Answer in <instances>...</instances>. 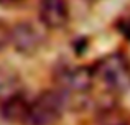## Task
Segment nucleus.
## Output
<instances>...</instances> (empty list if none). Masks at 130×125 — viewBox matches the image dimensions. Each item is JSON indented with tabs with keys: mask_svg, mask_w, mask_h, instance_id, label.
Masks as SVG:
<instances>
[{
	"mask_svg": "<svg viewBox=\"0 0 130 125\" xmlns=\"http://www.w3.org/2000/svg\"><path fill=\"white\" fill-rule=\"evenodd\" d=\"M54 87L68 97L69 109H84L91 102V92L95 84L92 66L59 63L53 71Z\"/></svg>",
	"mask_w": 130,
	"mask_h": 125,
	"instance_id": "obj_1",
	"label": "nucleus"
},
{
	"mask_svg": "<svg viewBox=\"0 0 130 125\" xmlns=\"http://www.w3.org/2000/svg\"><path fill=\"white\" fill-rule=\"evenodd\" d=\"M95 82L109 96H120L130 89V59L122 51L102 56L92 64Z\"/></svg>",
	"mask_w": 130,
	"mask_h": 125,
	"instance_id": "obj_2",
	"label": "nucleus"
},
{
	"mask_svg": "<svg viewBox=\"0 0 130 125\" xmlns=\"http://www.w3.org/2000/svg\"><path fill=\"white\" fill-rule=\"evenodd\" d=\"M66 110H69L68 97L58 87L44 89L30 100L23 125H56Z\"/></svg>",
	"mask_w": 130,
	"mask_h": 125,
	"instance_id": "obj_3",
	"label": "nucleus"
},
{
	"mask_svg": "<svg viewBox=\"0 0 130 125\" xmlns=\"http://www.w3.org/2000/svg\"><path fill=\"white\" fill-rule=\"evenodd\" d=\"M10 45L17 53L23 56H33L43 48L46 36L35 23L31 22H17L10 28Z\"/></svg>",
	"mask_w": 130,
	"mask_h": 125,
	"instance_id": "obj_4",
	"label": "nucleus"
},
{
	"mask_svg": "<svg viewBox=\"0 0 130 125\" xmlns=\"http://www.w3.org/2000/svg\"><path fill=\"white\" fill-rule=\"evenodd\" d=\"M40 23L48 30H61L69 22L68 0H40L38 3Z\"/></svg>",
	"mask_w": 130,
	"mask_h": 125,
	"instance_id": "obj_5",
	"label": "nucleus"
},
{
	"mask_svg": "<svg viewBox=\"0 0 130 125\" xmlns=\"http://www.w3.org/2000/svg\"><path fill=\"white\" fill-rule=\"evenodd\" d=\"M30 100L31 99L26 97L25 91L18 92L17 96L0 104V117L8 123H23L26 119V114H28Z\"/></svg>",
	"mask_w": 130,
	"mask_h": 125,
	"instance_id": "obj_6",
	"label": "nucleus"
},
{
	"mask_svg": "<svg viewBox=\"0 0 130 125\" xmlns=\"http://www.w3.org/2000/svg\"><path fill=\"white\" fill-rule=\"evenodd\" d=\"M23 82L20 74L8 64L0 63V104L5 102L7 99L17 96L18 92H22Z\"/></svg>",
	"mask_w": 130,
	"mask_h": 125,
	"instance_id": "obj_7",
	"label": "nucleus"
},
{
	"mask_svg": "<svg viewBox=\"0 0 130 125\" xmlns=\"http://www.w3.org/2000/svg\"><path fill=\"white\" fill-rule=\"evenodd\" d=\"M95 125H130V112L117 102L105 104L95 110Z\"/></svg>",
	"mask_w": 130,
	"mask_h": 125,
	"instance_id": "obj_8",
	"label": "nucleus"
},
{
	"mask_svg": "<svg viewBox=\"0 0 130 125\" xmlns=\"http://www.w3.org/2000/svg\"><path fill=\"white\" fill-rule=\"evenodd\" d=\"M10 28L12 26H8L7 23H3V22H0V51L2 49H5L7 46L10 45Z\"/></svg>",
	"mask_w": 130,
	"mask_h": 125,
	"instance_id": "obj_9",
	"label": "nucleus"
},
{
	"mask_svg": "<svg viewBox=\"0 0 130 125\" xmlns=\"http://www.w3.org/2000/svg\"><path fill=\"white\" fill-rule=\"evenodd\" d=\"M115 25H117V28H119V33H122L127 40H130V16H122V18H119Z\"/></svg>",
	"mask_w": 130,
	"mask_h": 125,
	"instance_id": "obj_10",
	"label": "nucleus"
},
{
	"mask_svg": "<svg viewBox=\"0 0 130 125\" xmlns=\"http://www.w3.org/2000/svg\"><path fill=\"white\" fill-rule=\"evenodd\" d=\"M13 2H20V0H0V3H13Z\"/></svg>",
	"mask_w": 130,
	"mask_h": 125,
	"instance_id": "obj_11",
	"label": "nucleus"
},
{
	"mask_svg": "<svg viewBox=\"0 0 130 125\" xmlns=\"http://www.w3.org/2000/svg\"><path fill=\"white\" fill-rule=\"evenodd\" d=\"M91 2H94V0H91Z\"/></svg>",
	"mask_w": 130,
	"mask_h": 125,
	"instance_id": "obj_12",
	"label": "nucleus"
}]
</instances>
